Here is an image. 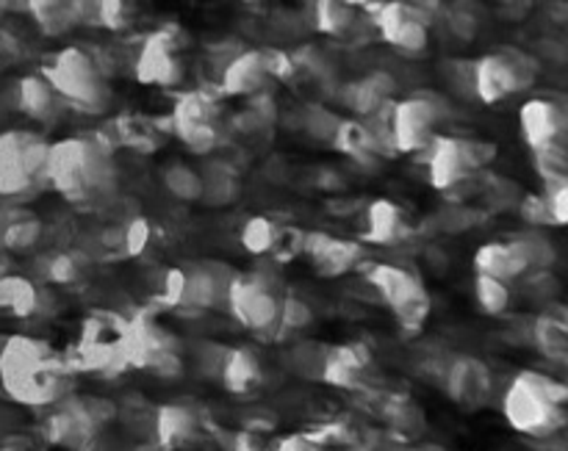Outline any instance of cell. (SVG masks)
Wrapping results in <instances>:
<instances>
[{
    "label": "cell",
    "instance_id": "cell-1",
    "mask_svg": "<svg viewBox=\"0 0 568 451\" xmlns=\"http://www.w3.org/2000/svg\"><path fill=\"white\" fill-rule=\"evenodd\" d=\"M70 358L55 352L48 341L11 336L0 349V386L6 397L26 408H50L72 388Z\"/></svg>",
    "mask_w": 568,
    "mask_h": 451
},
{
    "label": "cell",
    "instance_id": "cell-2",
    "mask_svg": "<svg viewBox=\"0 0 568 451\" xmlns=\"http://www.w3.org/2000/svg\"><path fill=\"white\" fill-rule=\"evenodd\" d=\"M116 166L111 158V142L100 133H81L61 142H50L48 186L78 205L100 203L111 194Z\"/></svg>",
    "mask_w": 568,
    "mask_h": 451
},
{
    "label": "cell",
    "instance_id": "cell-3",
    "mask_svg": "<svg viewBox=\"0 0 568 451\" xmlns=\"http://www.w3.org/2000/svg\"><path fill=\"white\" fill-rule=\"evenodd\" d=\"M568 388L544 371H519L503 391V416L519 435L549 441L560 435L568 421Z\"/></svg>",
    "mask_w": 568,
    "mask_h": 451
},
{
    "label": "cell",
    "instance_id": "cell-4",
    "mask_svg": "<svg viewBox=\"0 0 568 451\" xmlns=\"http://www.w3.org/2000/svg\"><path fill=\"white\" fill-rule=\"evenodd\" d=\"M44 78L55 89L61 103L75 105L78 111H87V114H100L111 100L103 64L83 48L59 50L44 66Z\"/></svg>",
    "mask_w": 568,
    "mask_h": 451
},
{
    "label": "cell",
    "instance_id": "cell-5",
    "mask_svg": "<svg viewBox=\"0 0 568 451\" xmlns=\"http://www.w3.org/2000/svg\"><path fill=\"white\" fill-rule=\"evenodd\" d=\"M364 280L405 332H419L430 319L433 299L416 271L397 264H364Z\"/></svg>",
    "mask_w": 568,
    "mask_h": 451
},
{
    "label": "cell",
    "instance_id": "cell-6",
    "mask_svg": "<svg viewBox=\"0 0 568 451\" xmlns=\"http://www.w3.org/2000/svg\"><path fill=\"white\" fill-rule=\"evenodd\" d=\"M128 344H131V321L111 310H94L81 325L72 369L120 375L131 366L128 363Z\"/></svg>",
    "mask_w": 568,
    "mask_h": 451
},
{
    "label": "cell",
    "instance_id": "cell-7",
    "mask_svg": "<svg viewBox=\"0 0 568 451\" xmlns=\"http://www.w3.org/2000/svg\"><path fill=\"white\" fill-rule=\"evenodd\" d=\"M427 155V183L436 192L453 194L464 188L466 183L475 181L483 170L494 161L497 150L488 142H477V139L464 136H442L430 142L425 150Z\"/></svg>",
    "mask_w": 568,
    "mask_h": 451
},
{
    "label": "cell",
    "instance_id": "cell-8",
    "mask_svg": "<svg viewBox=\"0 0 568 451\" xmlns=\"http://www.w3.org/2000/svg\"><path fill=\"white\" fill-rule=\"evenodd\" d=\"M281 286L272 275L255 269L231 280L225 310L244 327L264 338H277V316H281Z\"/></svg>",
    "mask_w": 568,
    "mask_h": 451
},
{
    "label": "cell",
    "instance_id": "cell-9",
    "mask_svg": "<svg viewBox=\"0 0 568 451\" xmlns=\"http://www.w3.org/2000/svg\"><path fill=\"white\" fill-rule=\"evenodd\" d=\"M536 75L538 64L532 61V55L516 48H499L494 53L480 55L471 64V94L480 103L497 105L510 94L530 89Z\"/></svg>",
    "mask_w": 568,
    "mask_h": 451
},
{
    "label": "cell",
    "instance_id": "cell-10",
    "mask_svg": "<svg viewBox=\"0 0 568 451\" xmlns=\"http://www.w3.org/2000/svg\"><path fill=\"white\" fill-rule=\"evenodd\" d=\"M449 109L444 100L433 98L430 92L414 94V98L394 100L388 105V136H392L394 153H425L436 139V127L447 120Z\"/></svg>",
    "mask_w": 568,
    "mask_h": 451
},
{
    "label": "cell",
    "instance_id": "cell-11",
    "mask_svg": "<svg viewBox=\"0 0 568 451\" xmlns=\"http://www.w3.org/2000/svg\"><path fill=\"white\" fill-rule=\"evenodd\" d=\"M50 142L37 133L11 131L0 136V194H26L48 186Z\"/></svg>",
    "mask_w": 568,
    "mask_h": 451
},
{
    "label": "cell",
    "instance_id": "cell-12",
    "mask_svg": "<svg viewBox=\"0 0 568 451\" xmlns=\"http://www.w3.org/2000/svg\"><path fill=\"white\" fill-rule=\"evenodd\" d=\"M170 131L192 155H211L222 144L220 100L203 89L181 94L172 105Z\"/></svg>",
    "mask_w": 568,
    "mask_h": 451
},
{
    "label": "cell",
    "instance_id": "cell-13",
    "mask_svg": "<svg viewBox=\"0 0 568 451\" xmlns=\"http://www.w3.org/2000/svg\"><path fill=\"white\" fill-rule=\"evenodd\" d=\"M189 70L186 59V37H183L181 28L166 25L161 31H153L142 42L136 55V81L144 86H178L183 83Z\"/></svg>",
    "mask_w": 568,
    "mask_h": 451
},
{
    "label": "cell",
    "instance_id": "cell-14",
    "mask_svg": "<svg viewBox=\"0 0 568 451\" xmlns=\"http://www.w3.org/2000/svg\"><path fill=\"white\" fill-rule=\"evenodd\" d=\"M449 402L464 410H480L494 399V375L475 355H453L438 375Z\"/></svg>",
    "mask_w": 568,
    "mask_h": 451
},
{
    "label": "cell",
    "instance_id": "cell-15",
    "mask_svg": "<svg viewBox=\"0 0 568 451\" xmlns=\"http://www.w3.org/2000/svg\"><path fill=\"white\" fill-rule=\"evenodd\" d=\"M233 277H236V269L222 260H194L183 266V297L178 310L205 314V310L225 308Z\"/></svg>",
    "mask_w": 568,
    "mask_h": 451
},
{
    "label": "cell",
    "instance_id": "cell-16",
    "mask_svg": "<svg viewBox=\"0 0 568 451\" xmlns=\"http://www.w3.org/2000/svg\"><path fill=\"white\" fill-rule=\"evenodd\" d=\"M375 25L381 37L399 53L419 55L430 44V28L422 11L405 0H383L375 6Z\"/></svg>",
    "mask_w": 568,
    "mask_h": 451
},
{
    "label": "cell",
    "instance_id": "cell-17",
    "mask_svg": "<svg viewBox=\"0 0 568 451\" xmlns=\"http://www.w3.org/2000/svg\"><path fill=\"white\" fill-rule=\"evenodd\" d=\"M48 410L50 413L42 424V435L50 447L64 451H92L100 430L92 424L87 410L81 408V399L67 393Z\"/></svg>",
    "mask_w": 568,
    "mask_h": 451
},
{
    "label": "cell",
    "instance_id": "cell-18",
    "mask_svg": "<svg viewBox=\"0 0 568 451\" xmlns=\"http://www.w3.org/2000/svg\"><path fill=\"white\" fill-rule=\"evenodd\" d=\"M521 139L530 150L566 147L568 114L564 103L552 98H530L519 109Z\"/></svg>",
    "mask_w": 568,
    "mask_h": 451
},
{
    "label": "cell",
    "instance_id": "cell-19",
    "mask_svg": "<svg viewBox=\"0 0 568 451\" xmlns=\"http://www.w3.org/2000/svg\"><path fill=\"white\" fill-rule=\"evenodd\" d=\"M303 255L320 277H344L366 264V249L353 238H336L331 233H305Z\"/></svg>",
    "mask_w": 568,
    "mask_h": 451
},
{
    "label": "cell",
    "instance_id": "cell-20",
    "mask_svg": "<svg viewBox=\"0 0 568 451\" xmlns=\"http://www.w3.org/2000/svg\"><path fill=\"white\" fill-rule=\"evenodd\" d=\"M200 438V416L181 402L153 410V447L159 451H181Z\"/></svg>",
    "mask_w": 568,
    "mask_h": 451
},
{
    "label": "cell",
    "instance_id": "cell-21",
    "mask_svg": "<svg viewBox=\"0 0 568 451\" xmlns=\"http://www.w3.org/2000/svg\"><path fill=\"white\" fill-rule=\"evenodd\" d=\"M270 81L272 75L264 50H242V53L231 55L222 70L220 89L227 98H253V94L264 92Z\"/></svg>",
    "mask_w": 568,
    "mask_h": 451
},
{
    "label": "cell",
    "instance_id": "cell-22",
    "mask_svg": "<svg viewBox=\"0 0 568 451\" xmlns=\"http://www.w3.org/2000/svg\"><path fill=\"white\" fill-rule=\"evenodd\" d=\"M369 366H372V355L364 344L327 347L322 382L331 388H342V391H355V388L364 386Z\"/></svg>",
    "mask_w": 568,
    "mask_h": 451
},
{
    "label": "cell",
    "instance_id": "cell-23",
    "mask_svg": "<svg viewBox=\"0 0 568 451\" xmlns=\"http://www.w3.org/2000/svg\"><path fill=\"white\" fill-rule=\"evenodd\" d=\"M527 341L536 347L541 358L549 363H566L568 360V316L564 308L549 303L527 327Z\"/></svg>",
    "mask_w": 568,
    "mask_h": 451
},
{
    "label": "cell",
    "instance_id": "cell-24",
    "mask_svg": "<svg viewBox=\"0 0 568 451\" xmlns=\"http://www.w3.org/2000/svg\"><path fill=\"white\" fill-rule=\"evenodd\" d=\"M364 242L375 244V247H397V244L410 238V222L408 214L399 208L392 199H375L369 203L364 214Z\"/></svg>",
    "mask_w": 568,
    "mask_h": 451
},
{
    "label": "cell",
    "instance_id": "cell-25",
    "mask_svg": "<svg viewBox=\"0 0 568 451\" xmlns=\"http://www.w3.org/2000/svg\"><path fill=\"white\" fill-rule=\"evenodd\" d=\"M475 264L477 275H488L494 280H503V283H516L527 275V260L521 255L519 244L514 238L508 242H486L475 249Z\"/></svg>",
    "mask_w": 568,
    "mask_h": 451
},
{
    "label": "cell",
    "instance_id": "cell-26",
    "mask_svg": "<svg viewBox=\"0 0 568 451\" xmlns=\"http://www.w3.org/2000/svg\"><path fill=\"white\" fill-rule=\"evenodd\" d=\"M394 92H397V83H394L388 72H369L366 78L353 81L344 89V105L358 116L369 120V116H375L377 111H383L392 103Z\"/></svg>",
    "mask_w": 568,
    "mask_h": 451
},
{
    "label": "cell",
    "instance_id": "cell-27",
    "mask_svg": "<svg viewBox=\"0 0 568 451\" xmlns=\"http://www.w3.org/2000/svg\"><path fill=\"white\" fill-rule=\"evenodd\" d=\"M220 380L225 386L227 393H236V397H247V393L258 391L261 382H264V366H261L258 355L247 347H233L225 349V358H222Z\"/></svg>",
    "mask_w": 568,
    "mask_h": 451
},
{
    "label": "cell",
    "instance_id": "cell-28",
    "mask_svg": "<svg viewBox=\"0 0 568 451\" xmlns=\"http://www.w3.org/2000/svg\"><path fill=\"white\" fill-rule=\"evenodd\" d=\"M44 291L22 275H0V310L17 319H33L42 314Z\"/></svg>",
    "mask_w": 568,
    "mask_h": 451
},
{
    "label": "cell",
    "instance_id": "cell-29",
    "mask_svg": "<svg viewBox=\"0 0 568 451\" xmlns=\"http://www.w3.org/2000/svg\"><path fill=\"white\" fill-rule=\"evenodd\" d=\"M383 419L392 427V435L405 443L419 441L427 430L425 410L408 397H388L386 402H383Z\"/></svg>",
    "mask_w": 568,
    "mask_h": 451
},
{
    "label": "cell",
    "instance_id": "cell-30",
    "mask_svg": "<svg viewBox=\"0 0 568 451\" xmlns=\"http://www.w3.org/2000/svg\"><path fill=\"white\" fill-rule=\"evenodd\" d=\"M17 100H20V109L37 122H50L61 109V98L44 75L22 78L17 86Z\"/></svg>",
    "mask_w": 568,
    "mask_h": 451
},
{
    "label": "cell",
    "instance_id": "cell-31",
    "mask_svg": "<svg viewBox=\"0 0 568 451\" xmlns=\"http://www.w3.org/2000/svg\"><path fill=\"white\" fill-rule=\"evenodd\" d=\"M203 175V199L200 203L214 205V208H225V205L236 203L239 194H242V183H239L236 166L227 164V161H214V164L205 166Z\"/></svg>",
    "mask_w": 568,
    "mask_h": 451
},
{
    "label": "cell",
    "instance_id": "cell-32",
    "mask_svg": "<svg viewBox=\"0 0 568 451\" xmlns=\"http://www.w3.org/2000/svg\"><path fill=\"white\" fill-rule=\"evenodd\" d=\"M26 9L48 37H61L81 22L75 0H26Z\"/></svg>",
    "mask_w": 568,
    "mask_h": 451
},
{
    "label": "cell",
    "instance_id": "cell-33",
    "mask_svg": "<svg viewBox=\"0 0 568 451\" xmlns=\"http://www.w3.org/2000/svg\"><path fill=\"white\" fill-rule=\"evenodd\" d=\"M283 227L286 225H281V222L272 219V216H250L242 225V230H239V242H242L244 253L255 255V258H264V255L275 253L277 242H281L283 236Z\"/></svg>",
    "mask_w": 568,
    "mask_h": 451
},
{
    "label": "cell",
    "instance_id": "cell-34",
    "mask_svg": "<svg viewBox=\"0 0 568 451\" xmlns=\"http://www.w3.org/2000/svg\"><path fill=\"white\" fill-rule=\"evenodd\" d=\"M331 147H336L338 153L347 155L349 161H358V164H369V161L377 158L369 127H366V122L361 120L338 122V131L336 136H333Z\"/></svg>",
    "mask_w": 568,
    "mask_h": 451
},
{
    "label": "cell",
    "instance_id": "cell-35",
    "mask_svg": "<svg viewBox=\"0 0 568 451\" xmlns=\"http://www.w3.org/2000/svg\"><path fill=\"white\" fill-rule=\"evenodd\" d=\"M161 183L166 194L178 203H200L203 199V175L183 161H172L161 170Z\"/></svg>",
    "mask_w": 568,
    "mask_h": 451
},
{
    "label": "cell",
    "instance_id": "cell-36",
    "mask_svg": "<svg viewBox=\"0 0 568 451\" xmlns=\"http://www.w3.org/2000/svg\"><path fill=\"white\" fill-rule=\"evenodd\" d=\"M353 0H314V25L325 37H344L355 25Z\"/></svg>",
    "mask_w": 568,
    "mask_h": 451
},
{
    "label": "cell",
    "instance_id": "cell-37",
    "mask_svg": "<svg viewBox=\"0 0 568 451\" xmlns=\"http://www.w3.org/2000/svg\"><path fill=\"white\" fill-rule=\"evenodd\" d=\"M39 275H42V280L50 283V286H75L83 277V255L67 253V249L44 255L42 266H39Z\"/></svg>",
    "mask_w": 568,
    "mask_h": 451
},
{
    "label": "cell",
    "instance_id": "cell-38",
    "mask_svg": "<svg viewBox=\"0 0 568 451\" xmlns=\"http://www.w3.org/2000/svg\"><path fill=\"white\" fill-rule=\"evenodd\" d=\"M325 360H327V347L320 341H297L286 352L288 371H294V375L303 377V380L322 382Z\"/></svg>",
    "mask_w": 568,
    "mask_h": 451
},
{
    "label": "cell",
    "instance_id": "cell-39",
    "mask_svg": "<svg viewBox=\"0 0 568 451\" xmlns=\"http://www.w3.org/2000/svg\"><path fill=\"white\" fill-rule=\"evenodd\" d=\"M3 247L11 253H31L39 242H42V222L31 214L11 216L9 222H3Z\"/></svg>",
    "mask_w": 568,
    "mask_h": 451
},
{
    "label": "cell",
    "instance_id": "cell-40",
    "mask_svg": "<svg viewBox=\"0 0 568 451\" xmlns=\"http://www.w3.org/2000/svg\"><path fill=\"white\" fill-rule=\"evenodd\" d=\"M514 242L519 244L521 255L527 260V269L530 271H541V269H552L558 264V247H555L552 238L547 233L536 230H527L521 236H514Z\"/></svg>",
    "mask_w": 568,
    "mask_h": 451
},
{
    "label": "cell",
    "instance_id": "cell-41",
    "mask_svg": "<svg viewBox=\"0 0 568 451\" xmlns=\"http://www.w3.org/2000/svg\"><path fill=\"white\" fill-rule=\"evenodd\" d=\"M475 303L477 308L486 316H505L514 303V291H510V283L494 280L488 275H475Z\"/></svg>",
    "mask_w": 568,
    "mask_h": 451
},
{
    "label": "cell",
    "instance_id": "cell-42",
    "mask_svg": "<svg viewBox=\"0 0 568 451\" xmlns=\"http://www.w3.org/2000/svg\"><path fill=\"white\" fill-rule=\"evenodd\" d=\"M316 321L314 308L308 299L297 297V294H281V316H277V338L281 336H297V332L308 330Z\"/></svg>",
    "mask_w": 568,
    "mask_h": 451
},
{
    "label": "cell",
    "instance_id": "cell-43",
    "mask_svg": "<svg viewBox=\"0 0 568 451\" xmlns=\"http://www.w3.org/2000/svg\"><path fill=\"white\" fill-rule=\"evenodd\" d=\"M98 25L109 31H128L142 17V0H94Z\"/></svg>",
    "mask_w": 568,
    "mask_h": 451
},
{
    "label": "cell",
    "instance_id": "cell-44",
    "mask_svg": "<svg viewBox=\"0 0 568 451\" xmlns=\"http://www.w3.org/2000/svg\"><path fill=\"white\" fill-rule=\"evenodd\" d=\"M153 238L155 230L144 216H131L128 222H122V255L125 258H142L153 247Z\"/></svg>",
    "mask_w": 568,
    "mask_h": 451
},
{
    "label": "cell",
    "instance_id": "cell-45",
    "mask_svg": "<svg viewBox=\"0 0 568 451\" xmlns=\"http://www.w3.org/2000/svg\"><path fill=\"white\" fill-rule=\"evenodd\" d=\"M532 164H536V172H538V177L544 181V186H552V183H566L568 181L566 147L532 150Z\"/></svg>",
    "mask_w": 568,
    "mask_h": 451
},
{
    "label": "cell",
    "instance_id": "cell-46",
    "mask_svg": "<svg viewBox=\"0 0 568 451\" xmlns=\"http://www.w3.org/2000/svg\"><path fill=\"white\" fill-rule=\"evenodd\" d=\"M338 122H342V116H336L333 111L320 109V105H316V109H308L303 127L311 139L331 144L333 136H336V131H338Z\"/></svg>",
    "mask_w": 568,
    "mask_h": 451
},
{
    "label": "cell",
    "instance_id": "cell-47",
    "mask_svg": "<svg viewBox=\"0 0 568 451\" xmlns=\"http://www.w3.org/2000/svg\"><path fill=\"white\" fill-rule=\"evenodd\" d=\"M544 199H547V211H549V222H552V227H566L568 225V181L544 186Z\"/></svg>",
    "mask_w": 568,
    "mask_h": 451
},
{
    "label": "cell",
    "instance_id": "cell-48",
    "mask_svg": "<svg viewBox=\"0 0 568 451\" xmlns=\"http://www.w3.org/2000/svg\"><path fill=\"white\" fill-rule=\"evenodd\" d=\"M222 358H225V347H220V344H200L194 349V366L205 377H220Z\"/></svg>",
    "mask_w": 568,
    "mask_h": 451
},
{
    "label": "cell",
    "instance_id": "cell-49",
    "mask_svg": "<svg viewBox=\"0 0 568 451\" xmlns=\"http://www.w3.org/2000/svg\"><path fill=\"white\" fill-rule=\"evenodd\" d=\"M519 211H521V219L530 222L532 227H552L544 194H525V197L519 199Z\"/></svg>",
    "mask_w": 568,
    "mask_h": 451
},
{
    "label": "cell",
    "instance_id": "cell-50",
    "mask_svg": "<svg viewBox=\"0 0 568 451\" xmlns=\"http://www.w3.org/2000/svg\"><path fill=\"white\" fill-rule=\"evenodd\" d=\"M475 225H477L475 211H469L466 205H460V203L453 205V208H447L442 216H438V227L447 233H464Z\"/></svg>",
    "mask_w": 568,
    "mask_h": 451
},
{
    "label": "cell",
    "instance_id": "cell-51",
    "mask_svg": "<svg viewBox=\"0 0 568 451\" xmlns=\"http://www.w3.org/2000/svg\"><path fill=\"white\" fill-rule=\"evenodd\" d=\"M272 451H327V449L325 443L316 441L311 432H300V435H286L283 441H277Z\"/></svg>",
    "mask_w": 568,
    "mask_h": 451
},
{
    "label": "cell",
    "instance_id": "cell-52",
    "mask_svg": "<svg viewBox=\"0 0 568 451\" xmlns=\"http://www.w3.org/2000/svg\"><path fill=\"white\" fill-rule=\"evenodd\" d=\"M408 447L410 443H405V441H399V438H386V441H377V443H372L369 449L366 451H408Z\"/></svg>",
    "mask_w": 568,
    "mask_h": 451
},
{
    "label": "cell",
    "instance_id": "cell-53",
    "mask_svg": "<svg viewBox=\"0 0 568 451\" xmlns=\"http://www.w3.org/2000/svg\"><path fill=\"white\" fill-rule=\"evenodd\" d=\"M408 451H447V449L436 447V443H419V447H414V443H410Z\"/></svg>",
    "mask_w": 568,
    "mask_h": 451
},
{
    "label": "cell",
    "instance_id": "cell-54",
    "mask_svg": "<svg viewBox=\"0 0 568 451\" xmlns=\"http://www.w3.org/2000/svg\"><path fill=\"white\" fill-rule=\"evenodd\" d=\"M353 3L355 6H366V9H369V6H372V9H375V6L383 3V0H353Z\"/></svg>",
    "mask_w": 568,
    "mask_h": 451
},
{
    "label": "cell",
    "instance_id": "cell-55",
    "mask_svg": "<svg viewBox=\"0 0 568 451\" xmlns=\"http://www.w3.org/2000/svg\"><path fill=\"white\" fill-rule=\"evenodd\" d=\"M3 222H6V216H3V211H0V227H3Z\"/></svg>",
    "mask_w": 568,
    "mask_h": 451
},
{
    "label": "cell",
    "instance_id": "cell-56",
    "mask_svg": "<svg viewBox=\"0 0 568 451\" xmlns=\"http://www.w3.org/2000/svg\"><path fill=\"white\" fill-rule=\"evenodd\" d=\"M244 3H258V0H244Z\"/></svg>",
    "mask_w": 568,
    "mask_h": 451
}]
</instances>
